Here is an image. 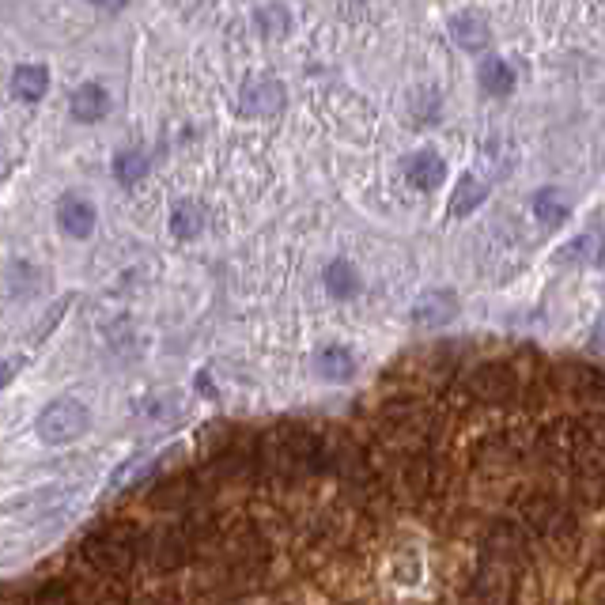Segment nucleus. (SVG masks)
Here are the masks:
<instances>
[{"label": "nucleus", "mask_w": 605, "mask_h": 605, "mask_svg": "<svg viewBox=\"0 0 605 605\" xmlns=\"http://www.w3.org/2000/svg\"><path fill=\"white\" fill-rule=\"evenodd\" d=\"M57 224L69 239H87L95 231V205L84 197H65L57 205Z\"/></svg>", "instance_id": "obj_7"}, {"label": "nucleus", "mask_w": 605, "mask_h": 605, "mask_svg": "<svg viewBox=\"0 0 605 605\" xmlns=\"http://www.w3.org/2000/svg\"><path fill=\"white\" fill-rule=\"evenodd\" d=\"M205 231V212H201V205H193V201H178V205L171 208V235L182 242L197 239Z\"/></svg>", "instance_id": "obj_15"}, {"label": "nucleus", "mask_w": 605, "mask_h": 605, "mask_svg": "<svg viewBox=\"0 0 605 605\" xmlns=\"http://www.w3.org/2000/svg\"><path fill=\"white\" fill-rule=\"evenodd\" d=\"M413 125H435L439 118V95H435L432 87H420L413 91Z\"/></svg>", "instance_id": "obj_21"}, {"label": "nucleus", "mask_w": 605, "mask_h": 605, "mask_svg": "<svg viewBox=\"0 0 605 605\" xmlns=\"http://www.w3.org/2000/svg\"><path fill=\"white\" fill-rule=\"evenodd\" d=\"M598 261H602V269H605V242H602V254H598Z\"/></svg>", "instance_id": "obj_28"}, {"label": "nucleus", "mask_w": 605, "mask_h": 605, "mask_svg": "<svg viewBox=\"0 0 605 605\" xmlns=\"http://www.w3.org/2000/svg\"><path fill=\"white\" fill-rule=\"evenodd\" d=\"M477 84H481L484 95L492 99H507L515 91V69L503 61V57H484L477 65Z\"/></svg>", "instance_id": "obj_8"}, {"label": "nucleus", "mask_w": 605, "mask_h": 605, "mask_svg": "<svg viewBox=\"0 0 605 605\" xmlns=\"http://www.w3.org/2000/svg\"><path fill=\"white\" fill-rule=\"evenodd\" d=\"M95 8H103V12H121L125 8V0H91Z\"/></svg>", "instance_id": "obj_25"}, {"label": "nucleus", "mask_w": 605, "mask_h": 605, "mask_svg": "<svg viewBox=\"0 0 605 605\" xmlns=\"http://www.w3.org/2000/svg\"><path fill=\"white\" fill-rule=\"evenodd\" d=\"M35 605H72V594L65 583H46V587L38 590Z\"/></svg>", "instance_id": "obj_23"}, {"label": "nucleus", "mask_w": 605, "mask_h": 605, "mask_svg": "<svg viewBox=\"0 0 605 605\" xmlns=\"http://www.w3.org/2000/svg\"><path fill=\"white\" fill-rule=\"evenodd\" d=\"M114 174H118L121 186H137V182H144V174H148V159H144V152H121V156L114 159Z\"/></svg>", "instance_id": "obj_19"}, {"label": "nucleus", "mask_w": 605, "mask_h": 605, "mask_svg": "<svg viewBox=\"0 0 605 605\" xmlns=\"http://www.w3.org/2000/svg\"><path fill=\"white\" fill-rule=\"evenodd\" d=\"M473 390H477V398L484 401H507L515 394V375H511L503 363H492V367H481V371L473 375Z\"/></svg>", "instance_id": "obj_11"}, {"label": "nucleus", "mask_w": 605, "mask_h": 605, "mask_svg": "<svg viewBox=\"0 0 605 605\" xmlns=\"http://www.w3.org/2000/svg\"><path fill=\"white\" fill-rule=\"evenodd\" d=\"M534 212H537V220L545 227H560L564 220H568V197H564V190H556V186H549V190H537L534 197Z\"/></svg>", "instance_id": "obj_16"}, {"label": "nucleus", "mask_w": 605, "mask_h": 605, "mask_svg": "<svg viewBox=\"0 0 605 605\" xmlns=\"http://www.w3.org/2000/svg\"><path fill=\"white\" fill-rule=\"evenodd\" d=\"M87 428H91V413H87L84 401H76V398L50 401L35 420L38 439L50 443V447H69L80 435H87Z\"/></svg>", "instance_id": "obj_1"}, {"label": "nucleus", "mask_w": 605, "mask_h": 605, "mask_svg": "<svg viewBox=\"0 0 605 605\" xmlns=\"http://www.w3.org/2000/svg\"><path fill=\"white\" fill-rule=\"evenodd\" d=\"M594 352H605V322L594 329Z\"/></svg>", "instance_id": "obj_27"}, {"label": "nucleus", "mask_w": 605, "mask_h": 605, "mask_svg": "<svg viewBox=\"0 0 605 605\" xmlns=\"http://www.w3.org/2000/svg\"><path fill=\"white\" fill-rule=\"evenodd\" d=\"M450 38H454L462 50L477 53L488 46L492 31H488V19H484L481 12H462V16L450 19Z\"/></svg>", "instance_id": "obj_9"}, {"label": "nucleus", "mask_w": 605, "mask_h": 605, "mask_svg": "<svg viewBox=\"0 0 605 605\" xmlns=\"http://www.w3.org/2000/svg\"><path fill=\"white\" fill-rule=\"evenodd\" d=\"M484 201H488V182H481L477 174H462V178H458V190L450 197V216L462 220L469 212H477V205H484Z\"/></svg>", "instance_id": "obj_13"}, {"label": "nucleus", "mask_w": 605, "mask_h": 605, "mask_svg": "<svg viewBox=\"0 0 605 605\" xmlns=\"http://www.w3.org/2000/svg\"><path fill=\"white\" fill-rule=\"evenodd\" d=\"M72 118L84 121V125H91V121H103L106 114H110V95H106L99 84H84L72 91Z\"/></svg>", "instance_id": "obj_10"}, {"label": "nucleus", "mask_w": 605, "mask_h": 605, "mask_svg": "<svg viewBox=\"0 0 605 605\" xmlns=\"http://www.w3.org/2000/svg\"><path fill=\"white\" fill-rule=\"evenodd\" d=\"M314 371L326 382H348L352 371H356V356L345 345H326L318 348V356H314Z\"/></svg>", "instance_id": "obj_12"}, {"label": "nucleus", "mask_w": 605, "mask_h": 605, "mask_svg": "<svg viewBox=\"0 0 605 605\" xmlns=\"http://www.w3.org/2000/svg\"><path fill=\"white\" fill-rule=\"evenodd\" d=\"M258 23L261 27H265V23H273V31H269V35L284 38V31H288V12H284V8H269V12H261L258 16Z\"/></svg>", "instance_id": "obj_24"}, {"label": "nucleus", "mask_w": 605, "mask_h": 605, "mask_svg": "<svg viewBox=\"0 0 605 605\" xmlns=\"http://www.w3.org/2000/svg\"><path fill=\"white\" fill-rule=\"evenodd\" d=\"M84 556L106 575H125L137 560V534L129 526H110L99 530L95 537H87Z\"/></svg>", "instance_id": "obj_2"}, {"label": "nucleus", "mask_w": 605, "mask_h": 605, "mask_svg": "<svg viewBox=\"0 0 605 605\" xmlns=\"http://www.w3.org/2000/svg\"><path fill=\"white\" fill-rule=\"evenodd\" d=\"M148 469H152V458H129V462H125V466H121L118 473L110 477V492H121V488L137 484L140 477L148 473Z\"/></svg>", "instance_id": "obj_22"}, {"label": "nucleus", "mask_w": 605, "mask_h": 605, "mask_svg": "<svg viewBox=\"0 0 605 605\" xmlns=\"http://www.w3.org/2000/svg\"><path fill=\"white\" fill-rule=\"evenodd\" d=\"M239 110L246 118H273L284 110V87L273 76H250L242 87Z\"/></svg>", "instance_id": "obj_3"}, {"label": "nucleus", "mask_w": 605, "mask_h": 605, "mask_svg": "<svg viewBox=\"0 0 605 605\" xmlns=\"http://www.w3.org/2000/svg\"><path fill=\"white\" fill-rule=\"evenodd\" d=\"M602 254V239L587 231V235H579V239H571L564 250H560V261H579V265H587V261H598Z\"/></svg>", "instance_id": "obj_20"}, {"label": "nucleus", "mask_w": 605, "mask_h": 605, "mask_svg": "<svg viewBox=\"0 0 605 605\" xmlns=\"http://www.w3.org/2000/svg\"><path fill=\"white\" fill-rule=\"evenodd\" d=\"M522 515H526V522H534L537 530H553L556 522H564V507H560L553 496L537 492V496H530V500H526Z\"/></svg>", "instance_id": "obj_17"}, {"label": "nucleus", "mask_w": 605, "mask_h": 605, "mask_svg": "<svg viewBox=\"0 0 605 605\" xmlns=\"http://www.w3.org/2000/svg\"><path fill=\"white\" fill-rule=\"evenodd\" d=\"M454 314H458V295L447 292V288H432L413 303V322L424 329L447 326Z\"/></svg>", "instance_id": "obj_5"}, {"label": "nucleus", "mask_w": 605, "mask_h": 605, "mask_svg": "<svg viewBox=\"0 0 605 605\" xmlns=\"http://www.w3.org/2000/svg\"><path fill=\"white\" fill-rule=\"evenodd\" d=\"M405 178H409V186H416V190H439V186L447 182V163H443L439 152L424 148V152L405 159Z\"/></svg>", "instance_id": "obj_6"}, {"label": "nucleus", "mask_w": 605, "mask_h": 605, "mask_svg": "<svg viewBox=\"0 0 605 605\" xmlns=\"http://www.w3.org/2000/svg\"><path fill=\"white\" fill-rule=\"evenodd\" d=\"M50 87V72L42 65H23V69L12 72V95L23 99V103H38Z\"/></svg>", "instance_id": "obj_14"}, {"label": "nucleus", "mask_w": 605, "mask_h": 605, "mask_svg": "<svg viewBox=\"0 0 605 605\" xmlns=\"http://www.w3.org/2000/svg\"><path fill=\"white\" fill-rule=\"evenodd\" d=\"M8 382H12V363H4V360H0V390H4Z\"/></svg>", "instance_id": "obj_26"}, {"label": "nucleus", "mask_w": 605, "mask_h": 605, "mask_svg": "<svg viewBox=\"0 0 605 605\" xmlns=\"http://www.w3.org/2000/svg\"><path fill=\"white\" fill-rule=\"evenodd\" d=\"M326 292L333 299H352V295L360 292V277H356V269L348 261L337 258L326 265Z\"/></svg>", "instance_id": "obj_18"}, {"label": "nucleus", "mask_w": 605, "mask_h": 605, "mask_svg": "<svg viewBox=\"0 0 605 605\" xmlns=\"http://www.w3.org/2000/svg\"><path fill=\"white\" fill-rule=\"evenodd\" d=\"M564 390L583 405H605V371L598 367H583V363H571L560 371Z\"/></svg>", "instance_id": "obj_4"}]
</instances>
